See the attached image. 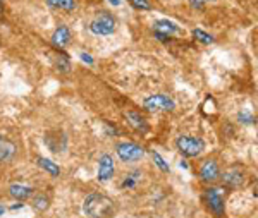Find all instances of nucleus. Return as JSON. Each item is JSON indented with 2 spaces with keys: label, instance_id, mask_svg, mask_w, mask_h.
<instances>
[{
  "label": "nucleus",
  "instance_id": "f257e3e1",
  "mask_svg": "<svg viewBox=\"0 0 258 218\" xmlns=\"http://www.w3.org/2000/svg\"><path fill=\"white\" fill-rule=\"evenodd\" d=\"M83 209H85V213L90 218H110L114 215L115 204H114V201L110 198H107V196L93 192V194L86 196Z\"/></svg>",
  "mask_w": 258,
  "mask_h": 218
},
{
  "label": "nucleus",
  "instance_id": "f03ea898",
  "mask_svg": "<svg viewBox=\"0 0 258 218\" xmlns=\"http://www.w3.org/2000/svg\"><path fill=\"white\" fill-rule=\"evenodd\" d=\"M176 146L179 153L184 155V157H198L205 150V142H203L202 137L197 136H179Z\"/></svg>",
  "mask_w": 258,
  "mask_h": 218
},
{
  "label": "nucleus",
  "instance_id": "7ed1b4c3",
  "mask_svg": "<svg viewBox=\"0 0 258 218\" xmlns=\"http://www.w3.org/2000/svg\"><path fill=\"white\" fill-rule=\"evenodd\" d=\"M90 29H91V33L100 35V36L112 35L115 29V19L112 18L109 12H102V14L93 19V23L90 24Z\"/></svg>",
  "mask_w": 258,
  "mask_h": 218
},
{
  "label": "nucleus",
  "instance_id": "20e7f679",
  "mask_svg": "<svg viewBox=\"0 0 258 218\" xmlns=\"http://www.w3.org/2000/svg\"><path fill=\"white\" fill-rule=\"evenodd\" d=\"M115 152L122 162H138L145 155V150L136 142H119L115 146Z\"/></svg>",
  "mask_w": 258,
  "mask_h": 218
},
{
  "label": "nucleus",
  "instance_id": "39448f33",
  "mask_svg": "<svg viewBox=\"0 0 258 218\" xmlns=\"http://www.w3.org/2000/svg\"><path fill=\"white\" fill-rule=\"evenodd\" d=\"M143 105H145V108L150 110V112H160V110L170 112V110H174V108H176V103H174V100H170L169 96H165V95H152V96H148V98L143 102Z\"/></svg>",
  "mask_w": 258,
  "mask_h": 218
},
{
  "label": "nucleus",
  "instance_id": "423d86ee",
  "mask_svg": "<svg viewBox=\"0 0 258 218\" xmlns=\"http://www.w3.org/2000/svg\"><path fill=\"white\" fill-rule=\"evenodd\" d=\"M205 196H207L209 208L217 216H222V213H224V198H222V192H220V189H217V187H210V189H207Z\"/></svg>",
  "mask_w": 258,
  "mask_h": 218
},
{
  "label": "nucleus",
  "instance_id": "0eeeda50",
  "mask_svg": "<svg viewBox=\"0 0 258 218\" xmlns=\"http://www.w3.org/2000/svg\"><path fill=\"white\" fill-rule=\"evenodd\" d=\"M114 160H112L110 155H102L100 157V165H98V180L100 182H109L114 177Z\"/></svg>",
  "mask_w": 258,
  "mask_h": 218
},
{
  "label": "nucleus",
  "instance_id": "6e6552de",
  "mask_svg": "<svg viewBox=\"0 0 258 218\" xmlns=\"http://www.w3.org/2000/svg\"><path fill=\"white\" fill-rule=\"evenodd\" d=\"M220 175L219 165L215 160H207L200 169V177H202L203 182H215Z\"/></svg>",
  "mask_w": 258,
  "mask_h": 218
},
{
  "label": "nucleus",
  "instance_id": "1a4fd4ad",
  "mask_svg": "<svg viewBox=\"0 0 258 218\" xmlns=\"http://www.w3.org/2000/svg\"><path fill=\"white\" fill-rule=\"evenodd\" d=\"M243 172H239L238 169H231L227 172H224L222 175V184L229 189H238L239 186H243Z\"/></svg>",
  "mask_w": 258,
  "mask_h": 218
},
{
  "label": "nucleus",
  "instance_id": "9d476101",
  "mask_svg": "<svg viewBox=\"0 0 258 218\" xmlns=\"http://www.w3.org/2000/svg\"><path fill=\"white\" fill-rule=\"evenodd\" d=\"M69 40H71V31H69L68 26H59L55 29V33H53V36H52L53 45H55V47H59V48L68 47Z\"/></svg>",
  "mask_w": 258,
  "mask_h": 218
},
{
  "label": "nucleus",
  "instance_id": "9b49d317",
  "mask_svg": "<svg viewBox=\"0 0 258 218\" xmlns=\"http://www.w3.org/2000/svg\"><path fill=\"white\" fill-rule=\"evenodd\" d=\"M9 194L12 198L23 201V199H28L33 196V187H28V186H23V184H12L9 187Z\"/></svg>",
  "mask_w": 258,
  "mask_h": 218
},
{
  "label": "nucleus",
  "instance_id": "f8f14e48",
  "mask_svg": "<svg viewBox=\"0 0 258 218\" xmlns=\"http://www.w3.org/2000/svg\"><path fill=\"white\" fill-rule=\"evenodd\" d=\"M16 153V144L6 137L0 136V162H7L14 157Z\"/></svg>",
  "mask_w": 258,
  "mask_h": 218
},
{
  "label": "nucleus",
  "instance_id": "ddd939ff",
  "mask_svg": "<svg viewBox=\"0 0 258 218\" xmlns=\"http://www.w3.org/2000/svg\"><path fill=\"white\" fill-rule=\"evenodd\" d=\"M126 119H127V122L136 129V131H140V132H147L148 131L147 120H145L140 114H136V112H127Z\"/></svg>",
  "mask_w": 258,
  "mask_h": 218
},
{
  "label": "nucleus",
  "instance_id": "4468645a",
  "mask_svg": "<svg viewBox=\"0 0 258 218\" xmlns=\"http://www.w3.org/2000/svg\"><path fill=\"white\" fill-rule=\"evenodd\" d=\"M155 31H160V33H165V35H172V33H179L181 29H179V26L176 23H172V21H167V19H160L157 21L155 24Z\"/></svg>",
  "mask_w": 258,
  "mask_h": 218
},
{
  "label": "nucleus",
  "instance_id": "2eb2a0df",
  "mask_svg": "<svg viewBox=\"0 0 258 218\" xmlns=\"http://www.w3.org/2000/svg\"><path fill=\"white\" fill-rule=\"evenodd\" d=\"M47 4L53 9H62L66 12H73L76 9V0H47Z\"/></svg>",
  "mask_w": 258,
  "mask_h": 218
},
{
  "label": "nucleus",
  "instance_id": "dca6fc26",
  "mask_svg": "<svg viewBox=\"0 0 258 218\" xmlns=\"http://www.w3.org/2000/svg\"><path fill=\"white\" fill-rule=\"evenodd\" d=\"M38 165H40L43 170H47L50 175H53V177H57V175L60 174V169H59V167H57L52 160H48V158L40 157V158H38Z\"/></svg>",
  "mask_w": 258,
  "mask_h": 218
},
{
  "label": "nucleus",
  "instance_id": "f3484780",
  "mask_svg": "<svg viewBox=\"0 0 258 218\" xmlns=\"http://www.w3.org/2000/svg\"><path fill=\"white\" fill-rule=\"evenodd\" d=\"M48 198L45 194H38V196H35V199H33V208L35 209H38V211H45V209L48 208Z\"/></svg>",
  "mask_w": 258,
  "mask_h": 218
},
{
  "label": "nucleus",
  "instance_id": "a211bd4d",
  "mask_svg": "<svg viewBox=\"0 0 258 218\" xmlns=\"http://www.w3.org/2000/svg\"><path fill=\"white\" fill-rule=\"evenodd\" d=\"M193 36L198 41L205 43V45H209V43H212V41H214V36L209 35V33H205V31H202V29H193Z\"/></svg>",
  "mask_w": 258,
  "mask_h": 218
},
{
  "label": "nucleus",
  "instance_id": "6ab92c4d",
  "mask_svg": "<svg viewBox=\"0 0 258 218\" xmlns=\"http://www.w3.org/2000/svg\"><path fill=\"white\" fill-rule=\"evenodd\" d=\"M129 4H131L135 9H141V11H150L152 9V6H150L148 0H127Z\"/></svg>",
  "mask_w": 258,
  "mask_h": 218
},
{
  "label": "nucleus",
  "instance_id": "aec40b11",
  "mask_svg": "<svg viewBox=\"0 0 258 218\" xmlns=\"http://www.w3.org/2000/svg\"><path fill=\"white\" fill-rule=\"evenodd\" d=\"M238 119H239L243 124H253V122H255V117H253V115H251V112H248L246 108L239 112V114H238Z\"/></svg>",
  "mask_w": 258,
  "mask_h": 218
},
{
  "label": "nucleus",
  "instance_id": "412c9836",
  "mask_svg": "<svg viewBox=\"0 0 258 218\" xmlns=\"http://www.w3.org/2000/svg\"><path fill=\"white\" fill-rule=\"evenodd\" d=\"M153 160H155L157 167H159V169H160L162 172H169V165H167V163H165V160L160 157L159 153H155V152H153Z\"/></svg>",
  "mask_w": 258,
  "mask_h": 218
},
{
  "label": "nucleus",
  "instance_id": "4be33fe9",
  "mask_svg": "<svg viewBox=\"0 0 258 218\" xmlns=\"http://www.w3.org/2000/svg\"><path fill=\"white\" fill-rule=\"evenodd\" d=\"M57 69L60 70V72H68L69 70V60L64 57H59V60H57Z\"/></svg>",
  "mask_w": 258,
  "mask_h": 218
},
{
  "label": "nucleus",
  "instance_id": "5701e85b",
  "mask_svg": "<svg viewBox=\"0 0 258 218\" xmlns=\"http://www.w3.org/2000/svg\"><path fill=\"white\" fill-rule=\"evenodd\" d=\"M189 4L193 9H198V11H203V7H205V0H189Z\"/></svg>",
  "mask_w": 258,
  "mask_h": 218
},
{
  "label": "nucleus",
  "instance_id": "b1692460",
  "mask_svg": "<svg viewBox=\"0 0 258 218\" xmlns=\"http://www.w3.org/2000/svg\"><path fill=\"white\" fill-rule=\"evenodd\" d=\"M155 38H157V40H160V41H169V40H170V36H169V35H165V33L155 31Z\"/></svg>",
  "mask_w": 258,
  "mask_h": 218
},
{
  "label": "nucleus",
  "instance_id": "393cba45",
  "mask_svg": "<svg viewBox=\"0 0 258 218\" xmlns=\"http://www.w3.org/2000/svg\"><path fill=\"white\" fill-rule=\"evenodd\" d=\"M81 60L83 62H88V64H93V62H95L93 57H90L88 53H81Z\"/></svg>",
  "mask_w": 258,
  "mask_h": 218
},
{
  "label": "nucleus",
  "instance_id": "a878e982",
  "mask_svg": "<svg viewBox=\"0 0 258 218\" xmlns=\"http://www.w3.org/2000/svg\"><path fill=\"white\" fill-rule=\"evenodd\" d=\"M109 2L112 4V6H119V4H120V0H109Z\"/></svg>",
  "mask_w": 258,
  "mask_h": 218
},
{
  "label": "nucleus",
  "instance_id": "bb28decb",
  "mask_svg": "<svg viewBox=\"0 0 258 218\" xmlns=\"http://www.w3.org/2000/svg\"><path fill=\"white\" fill-rule=\"evenodd\" d=\"M19 208H23V204H21V203H18V204H14V206H12V209H19Z\"/></svg>",
  "mask_w": 258,
  "mask_h": 218
},
{
  "label": "nucleus",
  "instance_id": "cd10ccee",
  "mask_svg": "<svg viewBox=\"0 0 258 218\" xmlns=\"http://www.w3.org/2000/svg\"><path fill=\"white\" fill-rule=\"evenodd\" d=\"M4 213H6V208H4L2 204H0V215H4Z\"/></svg>",
  "mask_w": 258,
  "mask_h": 218
},
{
  "label": "nucleus",
  "instance_id": "c85d7f7f",
  "mask_svg": "<svg viewBox=\"0 0 258 218\" xmlns=\"http://www.w3.org/2000/svg\"><path fill=\"white\" fill-rule=\"evenodd\" d=\"M2 9H4V0H0V12H2Z\"/></svg>",
  "mask_w": 258,
  "mask_h": 218
}]
</instances>
